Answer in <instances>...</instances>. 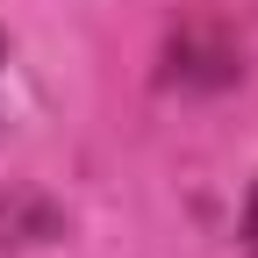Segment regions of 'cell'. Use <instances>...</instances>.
<instances>
[{
    "mask_svg": "<svg viewBox=\"0 0 258 258\" xmlns=\"http://www.w3.org/2000/svg\"><path fill=\"white\" fill-rule=\"evenodd\" d=\"M244 258H258V186H251V215H244Z\"/></svg>",
    "mask_w": 258,
    "mask_h": 258,
    "instance_id": "1",
    "label": "cell"
}]
</instances>
